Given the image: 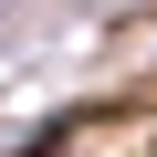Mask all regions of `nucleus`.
Instances as JSON below:
<instances>
[{"label": "nucleus", "mask_w": 157, "mask_h": 157, "mask_svg": "<svg viewBox=\"0 0 157 157\" xmlns=\"http://www.w3.org/2000/svg\"><path fill=\"white\" fill-rule=\"evenodd\" d=\"M21 157H52V136H32V147H21Z\"/></svg>", "instance_id": "obj_1"}]
</instances>
